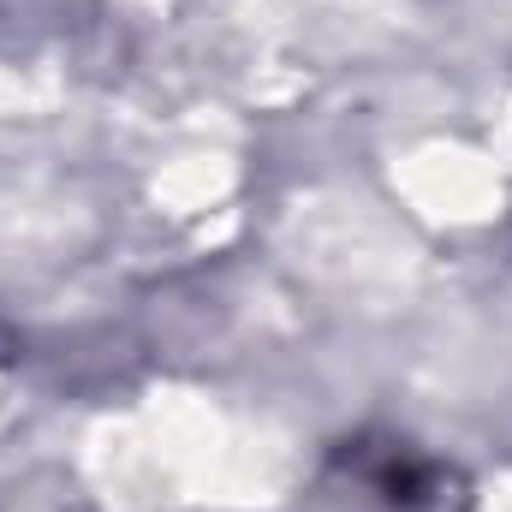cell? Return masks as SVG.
<instances>
[{"label": "cell", "instance_id": "obj_1", "mask_svg": "<svg viewBox=\"0 0 512 512\" xmlns=\"http://www.w3.org/2000/svg\"><path fill=\"white\" fill-rule=\"evenodd\" d=\"M316 512H465L459 477L411 441H346L316 477Z\"/></svg>", "mask_w": 512, "mask_h": 512}]
</instances>
